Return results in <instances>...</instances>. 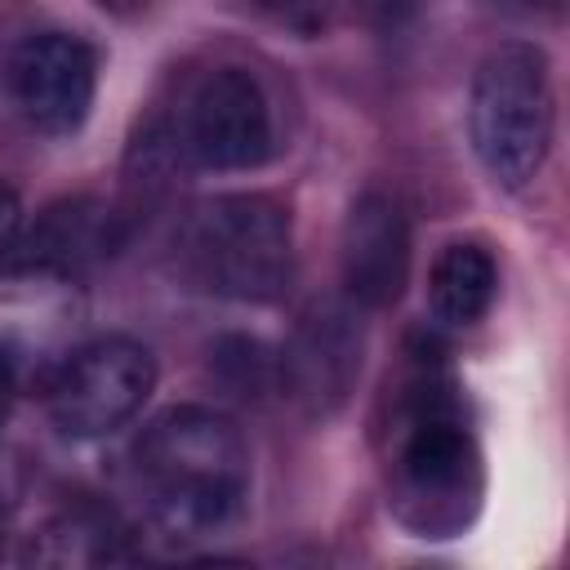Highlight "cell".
Masks as SVG:
<instances>
[{"label":"cell","mask_w":570,"mask_h":570,"mask_svg":"<svg viewBox=\"0 0 570 570\" xmlns=\"http://www.w3.org/2000/svg\"><path fill=\"white\" fill-rule=\"evenodd\" d=\"M387 503L423 539L459 534L485 490L481 450L459 383L432 352H410L379 414Z\"/></svg>","instance_id":"6da1fadb"},{"label":"cell","mask_w":570,"mask_h":570,"mask_svg":"<svg viewBox=\"0 0 570 570\" xmlns=\"http://www.w3.org/2000/svg\"><path fill=\"white\" fill-rule=\"evenodd\" d=\"M134 481L160 534H218L240 517L249 499L245 432L223 410L169 405L134 441Z\"/></svg>","instance_id":"7a4b0ae2"},{"label":"cell","mask_w":570,"mask_h":570,"mask_svg":"<svg viewBox=\"0 0 570 570\" xmlns=\"http://www.w3.org/2000/svg\"><path fill=\"white\" fill-rule=\"evenodd\" d=\"M178 272L214 298L272 303L294 276L289 214L258 191H232L187 209L178 227Z\"/></svg>","instance_id":"3957f363"},{"label":"cell","mask_w":570,"mask_h":570,"mask_svg":"<svg viewBox=\"0 0 570 570\" xmlns=\"http://www.w3.org/2000/svg\"><path fill=\"white\" fill-rule=\"evenodd\" d=\"M472 147L494 183L525 187L552 147V76L539 45L508 40L472 76Z\"/></svg>","instance_id":"277c9868"},{"label":"cell","mask_w":570,"mask_h":570,"mask_svg":"<svg viewBox=\"0 0 570 570\" xmlns=\"http://www.w3.org/2000/svg\"><path fill=\"white\" fill-rule=\"evenodd\" d=\"M156 387V356L125 334L76 347L49 379V419L58 432L94 441L125 428Z\"/></svg>","instance_id":"5b68a950"},{"label":"cell","mask_w":570,"mask_h":570,"mask_svg":"<svg viewBox=\"0 0 570 570\" xmlns=\"http://www.w3.org/2000/svg\"><path fill=\"white\" fill-rule=\"evenodd\" d=\"M183 151L200 169H254L272 151V107L245 67H214L187 98Z\"/></svg>","instance_id":"8992f818"},{"label":"cell","mask_w":570,"mask_h":570,"mask_svg":"<svg viewBox=\"0 0 570 570\" xmlns=\"http://www.w3.org/2000/svg\"><path fill=\"white\" fill-rule=\"evenodd\" d=\"M9 98L40 134H71L85 125L98 89V53L67 31L27 36L9 53Z\"/></svg>","instance_id":"52a82bcc"},{"label":"cell","mask_w":570,"mask_h":570,"mask_svg":"<svg viewBox=\"0 0 570 570\" xmlns=\"http://www.w3.org/2000/svg\"><path fill=\"white\" fill-rule=\"evenodd\" d=\"M343 289L356 307H392L410 281V214L392 191L356 196L338 240Z\"/></svg>","instance_id":"ba28073f"},{"label":"cell","mask_w":570,"mask_h":570,"mask_svg":"<svg viewBox=\"0 0 570 570\" xmlns=\"http://www.w3.org/2000/svg\"><path fill=\"white\" fill-rule=\"evenodd\" d=\"M281 374L289 383V396L303 401L312 414L338 410L361 374V325H356L352 307L316 303L298 321V330L281 356Z\"/></svg>","instance_id":"9c48e42d"},{"label":"cell","mask_w":570,"mask_h":570,"mask_svg":"<svg viewBox=\"0 0 570 570\" xmlns=\"http://www.w3.org/2000/svg\"><path fill=\"white\" fill-rule=\"evenodd\" d=\"M125 240V218L102 200H62L40 214V223L9 245V267L40 272V276H71L89 263L107 258Z\"/></svg>","instance_id":"30bf717a"},{"label":"cell","mask_w":570,"mask_h":570,"mask_svg":"<svg viewBox=\"0 0 570 570\" xmlns=\"http://www.w3.org/2000/svg\"><path fill=\"white\" fill-rule=\"evenodd\" d=\"M27 561L71 566V570L76 566H120V561H134V543L111 508L76 503V508H62L58 517H49L31 534Z\"/></svg>","instance_id":"8fae6325"},{"label":"cell","mask_w":570,"mask_h":570,"mask_svg":"<svg viewBox=\"0 0 570 570\" xmlns=\"http://www.w3.org/2000/svg\"><path fill=\"white\" fill-rule=\"evenodd\" d=\"M499 289V267L490 258L485 245L476 240H450L441 245V254L432 258L428 272V307L441 325L450 330H468L476 325Z\"/></svg>","instance_id":"7c38bea8"},{"label":"cell","mask_w":570,"mask_h":570,"mask_svg":"<svg viewBox=\"0 0 570 570\" xmlns=\"http://www.w3.org/2000/svg\"><path fill=\"white\" fill-rule=\"evenodd\" d=\"M272 22L298 31V36H316L325 27V0H254Z\"/></svg>","instance_id":"4fadbf2b"},{"label":"cell","mask_w":570,"mask_h":570,"mask_svg":"<svg viewBox=\"0 0 570 570\" xmlns=\"http://www.w3.org/2000/svg\"><path fill=\"white\" fill-rule=\"evenodd\" d=\"M365 22H374V27H401V22H410L414 18V9H419V0H347Z\"/></svg>","instance_id":"5bb4252c"},{"label":"cell","mask_w":570,"mask_h":570,"mask_svg":"<svg viewBox=\"0 0 570 570\" xmlns=\"http://www.w3.org/2000/svg\"><path fill=\"white\" fill-rule=\"evenodd\" d=\"M18 227H22L18 196H13V187L0 178V258H4V254H9V245L18 240Z\"/></svg>","instance_id":"9a60e30c"},{"label":"cell","mask_w":570,"mask_h":570,"mask_svg":"<svg viewBox=\"0 0 570 570\" xmlns=\"http://www.w3.org/2000/svg\"><path fill=\"white\" fill-rule=\"evenodd\" d=\"M9 405H13V374H9V365L0 361V428H4V419H9Z\"/></svg>","instance_id":"2e32d148"},{"label":"cell","mask_w":570,"mask_h":570,"mask_svg":"<svg viewBox=\"0 0 570 570\" xmlns=\"http://www.w3.org/2000/svg\"><path fill=\"white\" fill-rule=\"evenodd\" d=\"M98 4H107V9H129V4H142V0H98Z\"/></svg>","instance_id":"e0dca14e"}]
</instances>
